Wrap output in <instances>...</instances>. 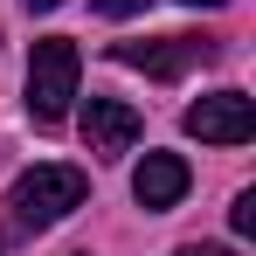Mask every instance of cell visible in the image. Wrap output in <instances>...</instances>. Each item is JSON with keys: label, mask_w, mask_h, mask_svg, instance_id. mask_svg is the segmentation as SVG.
<instances>
[{"label": "cell", "mask_w": 256, "mask_h": 256, "mask_svg": "<svg viewBox=\"0 0 256 256\" xmlns=\"http://www.w3.org/2000/svg\"><path fill=\"white\" fill-rule=\"evenodd\" d=\"M180 256H236V250H214V242H194V250H180Z\"/></svg>", "instance_id": "9c48e42d"}, {"label": "cell", "mask_w": 256, "mask_h": 256, "mask_svg": "<svg viewBox=\"0 0 256 256\" xmlns=\"http://www.w3.org/2000/svg\"><path fill=\"white\" fill-rule=\"evenodd\" d=\"M90 201V180L76 166H28L21 180H14V194H7V208H14V228L21 236H42V228H56L62 214H76Z\"/></svg>", "instance_id": "6da1fadb"}, {"label": "cell", "mask_w": 256, "mask_h": 256, "mask_svg": "<svg viewBox=\"0 0 256 256\" xmlns=\"http://www.w3.org/2000/svg\"><path fill=\"white\" fill-rule=\"evenodd\" d=\"M187 180H194V173H187V160H180V152H146V160H138V173H132V201H138L146 214H166L173 201L187 194Z\"/></svg>", "instance_id": "8992f818"}, {"label": "cell", "mask_w": 256, "mask_h": 256, "mask_svg": "<svg viewBox=\"0 0 256 256\" xmlns=\"http://www.w3.org/2000/svg\"><path fill=\"white\" fill-rule=\"evenodd\" d=\"M111 62H125V70H146V76H187L194 62H214V42L208 35H160V42H111Z\"/></svg>", "instance_id": "3957f363"}, {"label": "cell", "mask_w": 256, "mask_h": 256, "mask_svg": "<svg viewBox=\"0 0 256 256\" xmlns=\"http://www.w3.org/2000/svg\"><path fill=\"white\" fill-rule=\"evenodd\" d=\"M228 222H236V236H256V187H242V194H236Z\"/></svg>", "instance_id": "52a82bcc"}, {"label": "cell", "mask_w": 256, "mask_h": 256, "mask_svg": "<svg viewBox=\"0 0 256 256\" xmlns=\"http://www.w3.org/2000/svg\"><path fill=\"white\" fill-rule=\"evenodd\" d=\"M180 7H228V0H180Z\"/></svg>", "instance_id": "8fae6325"}, {"label": "cell", "mask_w": 256, "mask_h": 256, "mask_svg": "<svg viewBox=\"0 0 256 256\" xmlns=\"http://www.w3.org/2000/svg\"><path fill=\"white\" fill-rule=\"evenodd\" d=\"M104 21H125V14H146V0H90Z\"/></svg>", "instance_id": "ba28073f"}, {"label": "cell", "mask_w": 256, "mask_h": 256, "mask_svg": "<svg viewBox=\"0 0 256 256\" xmlns=\"http://www.w3.org/2000/svg\"><path fill=\"white\" fill-rule=\"evenodd\" d=\"M187 138H201V146H250L256 138V104L242 90H214L201 104H187Z\"/></svg>", "instance_id": "277c9868"}, {"label": "cell", "mask_w": 256, "mask_h": 256, "mask_svg": "<svg viewBox=\"0 0 256 256\" xmlns=\"http://www.w3.org/2000/svg\"><path fill=\"white\" fill-rule=\"evenodd\" d=\"M48 7H62V0H28V14H48Z\"/></svg>", "instance_id": "30bf717a"}, {"label": "cell", "mask_w": 256, "mask_h": 256, "mask_svg": "<svg viewBox=\"0 0 256 256\" xmlns=\"http://www.w3.org/2000/svg\"><path fill=\"white\" fill-rule=\"evenodd\" d=\"M146 132V118L132 111L125 97H90L84 104V146L97 152V160H118V152H132V138Z\"/></svg>", "instance_id": "5b68a950"}, {"label": "cell", "mask_w": 256, "mask_h": 256, "mask_svg": "<svg viewBox=\"0 0 256 256\" xmlns=\"http://www.w3.org/2000/svg\"><path fill=\"white\" fill-rule=\"evenodd\" d=\"M76 76H84V56L70 35H48V42L28 48V118L35 125H62L70 118V97H76Z\"/></svg>", "instance_id": "7a4b0ae2"}]
</instances>
